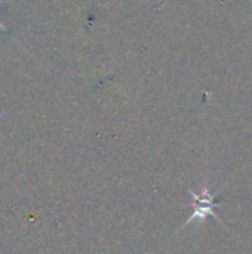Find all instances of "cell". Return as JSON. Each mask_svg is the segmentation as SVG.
I'll return each instance as SVG.
<instances>
[{
    "mask_svg": "<svg viewBox=\"0 0 252 254\" xmlns=\"http://www.w3.org/2000/svg\"><path fill=\"white\" fill-rule=\"evenodd\" d=\"M189 193L192 195V199H193V204H192L193 213H192V216L189 217V220L181 226V229L186 228L187 225L193 223V222H205V219H206L208 216L214 217L220 225H223V222H221L220 216L217 214L215 208L223 207V205H227V204H226V202H215V199H214L215 196L211 193V190H209L208 186H203V188L201 189V192H198V193H196L195 190L190 189Z\"/></svg>",
    "mask_w": 252,
    "mask_h": 254,
    "instance_id": "cell-1",
    "label": "cell"
},
{
    "mask_svg": "<svg viewBox=\"0 0 252 254\" xmlns=\"http://www.w3.org/2000/svg\"><path fill=\"white\" fill-rule=\"evenodd\" d=\"M0 28H1V30H4V31H6V28H4V27H3V24H1V22H0Z\"/></svg>",
    "mask_w": 252,
    "mask_h": 254,
    "instance_id": "cell-2",
    "label": "cell"
}]
</instances>
